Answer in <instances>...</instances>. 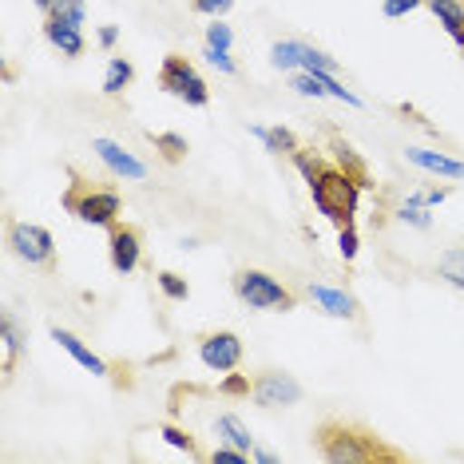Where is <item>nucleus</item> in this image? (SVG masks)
Listing matches in <instances>:
<instances>
[{"mask_svg": "<svg viewBox=\"0 0 464 464\" xmlns=\"http://www.w3.org/2000/svg\"><path fill=\"white\" fill-rule=\"evenodd\" d=\"M290 160L298 167V175L305 179V187H310V198H314V207H318V215L330 218L337 230L357 227V207H362V195L373 183L345 171L337 160H325L318 147H298Z\"/></svg>", "mask_w": 464, "mask_h": 464, "instance_id": "nucleus-1", "label": "nucleus"}, {"mask_svg": "<svg viewBox=\"0 0 464 464\" xmlns=\"http://www.w3.org/2000/svg\"><path fill=\"white\" fill-rule=\"evenodd\" d=\"M314 449L330 464H405L409 452L389 445L373 429L357 425V420H322L314 429Z\"/></svg>", "mask_w": 464, "mask_h": 464, "instance_id": "nucleus-2", "label": "nucleus"}, {"mask_svg": "<svg viewBox=\"0 0 464 464\" xmlns=\"http://www.w3.org/2000/svg\"><path fill=\"white\" fill-rule=\"evenodd\" d=\"M68 175H72V183L64 187V195H60V207H64L72 218H80V223H88V227H103V230H111L120 223L123 195L115 191V187L83 179L76 167H68Z\"/></svg>", "mask_w": 464, "mask_h": 464, "instance_id": "nucleus-3", "label": "nucleus"}, {"mask_svg": "<svg viewBox=\"0 0 464 464\" xmlns=\"http://www.w3.org/2000/svg\"><path fill=\"white\" fill-rule=\"evenodd\" d=\"M235 294L242 305H250V310H262V314H290L298 310V294L290 286H282L274 274L266 270H238L235 274Z\"/></svg>", "mask_w": 464, "mask_h": 464, "instance_id": "nucleus-4", "label": "nucleus"}, {"mask_svg": "<svg viewBox=\"0 0 464 464\" xmlns=\"http://www.w3.org/2000/svg\"><path fill=\"white\" fill-rule=\"evenodd\" d=\"M160 88L167 92V96L183 100L187 108H207V103H210V88H207L203 72H198L187 56H179V52L163 56V64H160Z\"/></svg>", "mask_w": 464, "mask_h": 464, "instance_id": "nucleus-5", "label": "nucleus"}, {"mask_svg": "<svg viewBox=\"0 0 464 464\" xmlns=\"http://www.w3.org/2000/svg\"><path fill=\"white\" fill-rule=\"evenodd\" d=\"M8 246H13V255L20 262H28V266L36 270H56V238H52V230L36 227V223H8Z\"/></svg>", "mask_w": 464, "mask_h": 464, "instance_id": "nucleus-6", "label": "nucleus"}, {"mask_svg": "<svg viewBox=\"0 0 464 464\" xmlns=\"http://www.w3.org/2000/svg\"><path fill=\"white\" fill-rule=\"evenodd\" d=\"M250 401L262 409H290L302 401V385L282 369H262L250 377Z\"/></svg>", "mask_w": 464, "mask_h": 464, "instance_id": "nucleus-7", "label": "nucleus"}, {"mask_svg": "<svg viewBox=\"0 0 464 464\" xmlns=\"http://www.w3.org/2000/svg\"><path fill=\"white\" fill-rule=\"evenodd\" d=\"M108 262H111V270L120 274V278H128V274L140 270V262H143V230L135 223H115L108 230Z\"/></svg>", "mask_w": 464, "mask_h": 464, "instance_id": "nucleus-8", "label": "nucleus"}, {"mask_svg": "<svg viewBox=\"0 0 464 464\" xmlns=\"http://www.w3.org/2000/svg\"><path fill=\"white\" fill-rule=\"evenodd\" d=\"M198 362H203L210 373H230V369L242 365V337L230 330H210L198 337Z\"/></svg>", "mask_w": 464, "mask_h": 464, "instance_id": "nucleus-9", "label": "nucleus"}, {"mask_svg": "<svg viewBox=\"0 0 464 464\" xmlns=\"http://www.w3.org/2000/svg\"><path fill=\"white\" fill-rule=\"evenodd\" d=\"M44 40L52 48H60V56H68V60H76L83 56V24H76V20L68 16V8L64 5H56L52 13H44Z\"/></svg>", "mask_w": 464, "mask_h": 464, "instance_id": "nucleus-10", "label": "nucleus"}, {"mask_svg": "<svg viewBox=\"0 0 464 464\" xmlns=\"http://www.w3.org/2000/svg\"><path fill=\"white\" fill-rule=\"evenodd\" d=\"M92 151H96V160L108 167L115 179H128V183H143V179H147V163H143V160H135V155H131L123 143L96 135V140H92Z\"/></svg>", "mask_w": 464, "mask_h": 464, "instance_id": "nucleus-11", "label": "nucleus"}, {"mask_svg": "<svg viewBox=\"0 0 464 464\" xmlns=\"http://www.w3.org/2000/svg\"><path fill=\"white\" fill-rule=\"evenodd\" d=\"M305 298H310L325 318H337V322H353L362 314V305L350 290H337V286H322V282H305Z\"/></svg>", "mask_w": 464, "mask_h": 464, "instance_id": "nucleus-12", "label": "nucleus"}, {"mask_svg": "<svg viewBox=\"0 0 464 464\" xmlns=\"http://www.w3.org/2000/svg\"><path fill=\"white\" fill-rule=\"evenodd\" d=\"M24 350H28V334L20 330L16 314L5 310V314H0V377H5V385L13 382V373H16Z\"/></svg>", "mask_w": 464, "mask_h": 464, "instance_id": "nucleus-13", "label": "nucleus"}, {"mask_svg": "<svg viewBox=\"0 0 464 464\" xmlns=\"http://www.w3.org/2000/svg\"><path fill=\"white\" fill-rule=\"evenodd\" d=\"M48 334H52V342H56L60 350H64V353H68L76 365L88 369V373H96V377H111V373H115V369H111L108 362H103V357H100L96 350H88V345H83V342H80V337L72 334V330H64V325H52Z\"/></svg>", "mask_w": 464, "mask_h": 464, "instance_id": "nucleus-14", "label": "nucleus"}, {"mask_svg": "<svg viewBox=\"0 0 464 464\" xmlns=\"http://www.w3.org/2000/svg\"><path fill=\"white\" fill-rule=\"evenodd\" d=\"M405 160L420 167V171L429 175H440V179H457V183H464V163L452 160V155H440V151H429V147H409Z\"/></svg>", "mask_w": 464, "mask_h": 464, "instance_id": "nucleus-15", "label": "nucleus"}, {"mask_svg": "<svg viewBox=\"0 0 464 464\" xmlns=\"http://www.w3.org/2000/svg\"><path fill=\"white\" fill-rule=\"evenodd\" d=\"M425 8L440 20V28L452 36V44L464 56V0H425Z\"/></svg>", "mask_w": 464, "mask_h": 464, "instance_id": "nucleus-16", "label": "nucleus"}, {"mask_svg": "<svg viewBox=\"0 0 464 464\" xmlns=\"http://www.w3.org/2000/svg\"><path fill=\"white\" fill-rule=\"evenodd\" d=\"M246 131L255 135V140H258L262 147H266L270 155H286V160H290V155L302 147V143H298V135H294L290 128H282V123H278V128H262V123H246Z\"/></svg>", "mask_w": 464, "mask_h": 464, "instance_id": "nucleus-17", "label": "nucleus"}, {"mask_svg": "<svg viewBox=\"0 0 464 464\" xmlns=\"http://www.w3.org/2000/svg\"><path fill=\"white\" fill-rule=\"evenodd\" d=\"M215 432H218V440H223V445H235L242 452H250V460H255V437H250V429L242 425V417L218 413L215 417Z\"/></svg>", "mask_w": 464, "mask_h": 464, "instance_id": "nucleus-18", "label": "nucleus"}, {"mask_svg": "<svg viewBox=\"0 0 464 464\" xmlns=\"http://www.w3.org/2000/svg\"><path fill=\"white\" fill-rule=\"evenodd\" d=\"M305 40H274L270 44V68L278 72H298L302 60H305Z\"/></svg>", "mask_w": 464, "mask_h": 464, "instance_id": "nucleus-19", "label": "nucleus"}, {"mask_svg": "<svg viewBox=\"0 0 464 464\" xmlns=\"http://www.w3.org/2000/svg\"><path fill=\"white\" fill-rule=\"evenodd\" d=\"M135 80V68L128 56H111L108 60V72H103V96H120V92H128Z\"/></svg>", "mask_w": 464, "mask_h": 464, "instance_id": "nucleus-20", "label": "nucleus"}, {"mask_svg": "<svg viewBox=\"0 0 464 464\" xmlns=\"http://www.w3.org/2000/svg\"><path fill=\"white\" fill-rule=\"evenodd\" d=\"M147 140H151V147L160 151V160H163V163H171V167H175V163H183V160H187V151H191L183 135H175V131H151Z\"/></svg>", "mask_w": 464, "mask_h": 464, "instance_id": "nucleus-21", "label": "nucleus"}, {"mask_svg": "<svg viewBox=\"0 0 464 464\" xmlns=\"http://www.w3.org/2000/svg\"><path fill=\"white\" fill-rule=\"evenodd\" d=\"M437 270H440V278H445L449 286L464 290V246L445 250V255H440V262H437Z\"/></svg>", "mask_w": 464, "mask_h": 464, "instance_id": "nucleus-22", "label": "nucleus"}, {"mask_svg": "<svg viewBox=\"0 0 464 464\" xmlns=\"http://www.w3.org/2000/svg\"><path fill=\"white\" fill-rule=\"evenodd\" d=\"M160 437L167 440V445H175L179 452H187V457H191V460L203 457V449H198V440H195L187 429H179V425H160Z\"/></svg>", "mask_w": 464, "mask_h": 464, "instance_id": "nucleus-23", "label": "nucleus"}, {"mask_svg": "<svg viewBox=\"0 0 464 464\" xmlns=\"http://www.w3.org/2000/svg\"><path fill=\"white\" fill-rule=\"evenodd\" d=\"M393 215L401 218L405 227H417V230H432V215H429V207L425 203H417V198H405Z\"/></svg>", "mask_w": 464, "mask_h": 464, "instance_id": "nucleus-24", "label": "nucleus"}, {"mask_svg": "<svg viewBox=\"0 0 464 464\" xmlns=\"http://www.w3.org/2000/svg\"><path fill=\"white\" fill-rule=\"evenodd\" d=\"M155 282H160V290L171 302H187V298H191V286H187V278H179L175 270H160V274H155Z\"/></svg>", "mask_w": 464, "mask_h": 464, "instance_id": "nucleus-25", "label": "nucleus"}, {"mask_svg": "<svg viewBox=\"0 0 464 464\" xmlns=\"http://www.w3.org/2000/svg\"><path fill=\"white\" fill-rule=\"evenodd\" d=\"M207 48H218V52H230V48H235V33H230V24H227L223 16L207 24Z\"/></svg>", "mask_w": 464, "mask_h": 464, "instance_id": "nucleus-26", "label": "nucleus"}, {"mask_svg": "<svg viewBox=\"0 0 464 464\" xmlns=\"http://www.w3.org/2000/svg\"><path fill=\"white\" fill-rule=\"evenodd\" d=\"M302 72H330V76H337V60L330 56V52H322V48H305V60H302Z\"/></svg>", "mask_w": 464, "mask_h": 464, "instance_id": "nucleus-27", "label": "nucleus"}, {"mask_svg": "<svg viewBox=\"0 0 464 464\" xmlns=\"http://www.w3.org/2000/svg\"><path fill=\"white\" fill-rule=\"evenodd\" d=\"M235 8V0H191V13L195 16H207V20H218Z\"/></svg>", "mask_w": 464, "mask_h": 464, "instance_id": "nucleus-28", "label": "nucleus"}, {"mask_svg": "<svg viewBox=\"0 0 464 464\" xmlns=\"http://www.w3.org/2000/svg\"><path fill=\"white\" fill-rule=\"evenodd\" d=\"M218 393H223V397H250V377L230 369L223 382H218Z\"/></svg>", "mask_w": 464, "mask_h": 464, "instance_id": "nucleus-29", "label": "nucleus"}, {"mask_svg": "<svg viewBox=\"0 0 464 464\" xmlns=\"http://www.w3.org/2000/svg\"><path fill=\"white\" fill-rule=\"evenodd\" d=\"M357 250H362L357 227H342V230H337V255H342L345 262H353V258H357Z\"/></svg>", "mask_w": 464, "mask_h": 464, "instance_id": "nucleus-30", "label": "nucleus"}, {"mask_svg": "<svg viewBox=\"0 0 464 464\" xmlns=\"http://www.w3.org/2000/svg\"><path fill=\"white\" fill-rule=\"evenodd\" d=\"M210 464H250V452H242V449H235V445H223L218 440V449L207 457Z\"/></svg>", "mask_w": 464, "mask_h": 464, "instance_id": "nucleus-31", "label": "nucleus"}, {"mask_svg": "<svg viewBox=\"0 0 464 464\" xmlns=\"http://www.w3.org/2000/svg\"><path fill=\"white\" fill-rule=\"evenodd\" d=\"M203 56H207V64H210V68H218V72H223V76H238V64H235V56H230V52L203 48Z\"/></svg>", "mask_w": 464, "mask_h": 464, "instance_id": "nucleus-32", "label": "nucleus"}, {"mask_svg": "<svg viewBox=\"0 0 464 464\" xmlns=\"http://www.w3.org/2000/svg\"><path fill=\"white\" fill-rule=\"evenodd\" d=\"M420 5H425V0H385L382 13H385L389 20H401V16H409V13H413V8H420Z\"/></svg>", "mask_w": 464, "mask_h": 464, "instance_id": "nucleus-33", "label": "nucleus"}, {"mask_svg": "<svg viewBox=\"0 0 464 464\" xmlns=\"http://www.w3.org/2000/svg\"><path fill=\"white\" fill-rule=\"evenodd\" d=\"M409 198H417V203H425V207H437V203H445L449 198V187H425V191H417Z\"/></svg>", "mask_w": 464, "mask_h": 464, "instance_id": "nucleus-34", "label": "nucleus"}, {"mask_svg": "<svg viewBox=\"0 0 464 464\" xmlns=\"http://www.w3.org/2000/svg\"><path fill=\"white\" fill-rule=\"evenodd\" d=\"M96 40H100V48H103V52H111L115 44H120V28H115V24H103L100 33H96Z\"/></svg>", "mask_w": 464, "mask_h": 464, "instance_id": "nucleus-35", "label": "nucleus"}, {"mask_svg": "<svg viewBox=\"0 0 464 464\" xmlns=\"http://www.w3.org/2000/svg\"><path fill=\"white\" fill-rule=\"evenodd\" d=\"M60 5L68 8V16L76 20V24H88V5H83V0H60Z\"/></svg>", "mask_w": 464, "mask_h": 464, "instance_id": "nucleus-36", "label": "nucleus"}, {"mask_svg": "<svg viewBox=\"0 0 464 464\" xmlns=\"http://www.w3.org/2000/svg\"><path fill=\"white\" fill-rule=\"evenodd\" d=\"M255 460H258V464H278V452H270V449H258V445H255Z\"/></svg>", "mask_w": 464, "mask_h": 464, "instance_id": "nucleus-37", "label": "nucleus"}, {"mask_svg": "<svg viewBox=\"0 0 464 464\" xmlns=\"http://www.w3.org/2000/svg\"><path fill=\"white\" fill-rule=\"evenodd\" d=\"M33 5L40 8V13H52V8H56V5H60V0H33Z\"/></svg>", "mask_w": 464, "mask_h": 464, "instance_id": "nucleus-38", "label": "nucleus"}]
</instances>
